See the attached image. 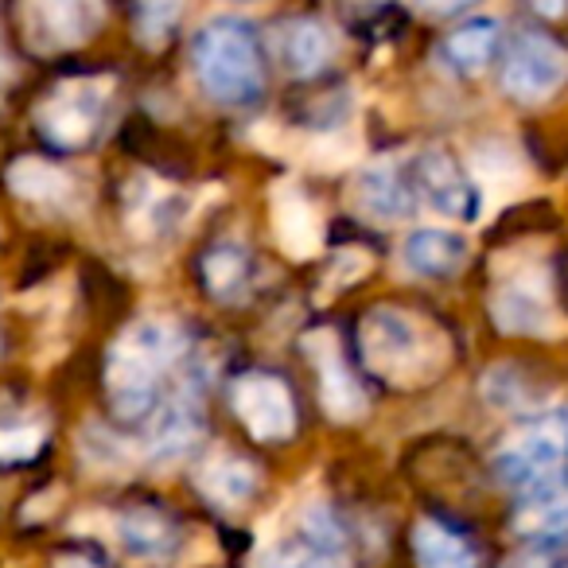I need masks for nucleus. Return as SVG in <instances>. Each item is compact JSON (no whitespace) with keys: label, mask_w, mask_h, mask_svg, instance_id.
Returning a JSON list of instances; mask_svg holds the SVG:
<instances>
[{"label":"nucleus","mask_w":568,"mask_h":568,"mask_svg":"<svg viewBox=\"0 0 568 568\" xmlns=\"http://www.w3.org/2000/svg\"><path fill=\"white\" fill-rule=\"evenodd\" d=\"M448 339L440 327L405 308H374L363 320V358L389 386H425L448 366Z\"/></svg>","instance_id":"1"},{"label":"nucleus","mask_w":568,"mask_h":568,"mask_svg":"<svg viewBox=\"0 0 568 568\" xmlns=\"http://www.w3.org/2000/svg\"><path fill=\"white\" fill-rule=\"evenodd\" d=\"M183 351V335L164 320H136L121 332L105 366L113 409L125 420H141L156 405V382L164 366H172Z\"/></svg>","instance_id":"2"},{"label":"nucleus","mask_w":568,"mask_h":568,"mask_svg":"<svg viewBox=\"0 0 568 568\" xmlns=\"http://www.w3.org/2000/svg\"><path fill=\"white\" fill-rule=\"evenodd\" d=\"M199 87L222 105H245L265 87V67L250 24L242 20H211L195 36Z\"/></svg>","instance_id":"3"},{"label":"nucleus","mask_w":568,"mask_h":568,"mask_svg":"<svg viewBox=\"0 0 568 568\" xmlns=\"http://www.w3.org/2000/svg\"><path fill=\"white\" fill-rule=\"evenodd\" d=\"M495 467L503 483L518 487L521 495L568 471V409H549L521 425L498 448Z\"/></svg>","instance_id":"4"},{"label":"nucleus","mask_w":568,"mask_h":568,"mask_svg":"<svg viewBox=\"0 0 568 568\" xmlns=\"http://www.w3.org/2000/svg\"><path fill=\"white\" fill-rule=\"evenodd\" d=\"M110 79H71L51 90L48 102L36 110L43 136L59 149H82L94 141L102 125L105 102H110Z\"/></svg>","instance_id":"5"},{"label":"nucleus","mask_w":568,"mask_h":568,"mask_svg":"<svg viewBox=\"0 0 568 568\" xmlns=\"http://www.w3.org/2000/svg\"><path fill=\"white\" fill-rule=\"evenodd\" d=\"M102 0H20V28L40 55L87 43L102 28Z\"/></svg>","instance_id":"6"},{"label":"nucleus","mask_w":568,"mask_h":568,"mask_svg":"<svg viewBox=\"0 0 568 568\" xmlns=\"http://www.w3.org/2000/svg\"><path fill=\"white\" fill-rule=\"evenodd\" d=\"M568 82V48L549 36H518L503 63V87L518 102H549Z\"/></svg>","instance_id":"7"},{"label":"nucleus","mask_w":568,"mask_h":568,"mask_svg":"<svg viewBox=\"0 0 568 568\" xmlns=\"http://www.w3.org/2000/svg\"><path fill=\"white\" fill-rule=\"evenodd\" d=\"M234 413L257 440H288L296 428L293 394L273 374H245V378H237Z\"/></svg>","instance_id":"8"},{"label":"nucleus","mask_w":568,"mask_h":568,"mask_svg":"<svg viewBox=\"0 0 568 568\" xmlns=\"http://www.w3.org/2000/svg\"><path fill=\"white\" fill-rule=\"evenodd\" d=\"M413 191L448 219H479L483 211L479 183L467 180L456 160L440 149H428L413 160Z\"/></svg>","instance_id":"9"},{"label":"nucleus","mask_w":568,"mask_h":568,"mask_svg":"<svg viewBox=\"0 0 568 568\" xmlns=\"http://www.w3.org/2000/svg\"><path fill=\"white\" fill-rule=\"evenodd\" d=\"M273 234L276 245L293 261L316 257L320 245H324V219H320L316 203L293 180L273 187Z\"/></svg>","instance_id":"10"},{"label":"nucleus","mask_w":568,"mask_h":568,"mask_svg":"<svg viewBox=\"0 0 568 568\" xmlns=\"http://www.w3.org/2000/svg\"><path fill=\"white\" fill-rule=\"evenodd\" d=\"M490 316L503 332L518 335H549L557 332V308H552L549 293H545L541 281H529V276H506L498 284L495 301H490Z\"/></svg>","instance_id":"11"},{"label":"nucleus","mask_w":568,"mask_h":568,"mask_svg":"<svg viewBox=\"0 0 568 568\" xmlns=\"http://www.w3.org/2000/svg\"><path fill=\"white\" fill-rule=\"evenodd\" d=\"M304 351L316 363L320 371V397H324V409L335 420H358L366 413V394L355 382V374L347 371L339 355V343L332 339V332H312L304 339Z\"/></svg>","instance_id":"12"},{"label":"nucleus","mask_w":568,"mask_h":568,"mask_svg":"<svg viewBox=\"0 0 568 568\" xmlns=\"http://www.w3.org/2000/svg\"><path fill=\"white\" fill-rule=\"evenodd\" d=\"M351 203H355L358 214L374 222H397L413 214V183L402 180L389 160L382 164H371L358 172V180L351 183Z\"/></svg>","instance_id":"13"},{"label":"nucleus","mask_w":568,"mask_h":568,"mask_svg":"<svg viewBox=\"0 0 568 568\" xmlns=\"http://www.w3.org/2000/svg\"><path fill=\"white\" fill-rule=\"evenodd\" d=\"M467 237L448 226H420L405 237L402 261L417 276H456L467 265Z\"/></svg>","instance_id":"14"},{"label":"nucleus","mask_w":568,"mask_h":568,"mask_svg":"<svg viewBox=\"0 0 568 568\" xmlns=\"http://www.w3.org/2000/svg\"><path fill=\"white\" fill-rule=\"evenodd\" d=\"M273 51L281 59V67L296 79L320 74L332 59V32L320 20H288L276 28Z\"/></svg>","instance_id":"15"},{"label":"nucleus","mask_w":568,"mask_h":568,"mask_svg":"<svg viewBox=\"0 0 568 568\" xmlns=\"http://www.w3.org/2000/svg\"><path fill=\"white\" fill-rule=\"evenodd\" d=\"M498 40H503V24H498L495 17H475V20H467V24H459L456 32L440 43V59L448 71L471 79V74L487 71V63L498 51Z\"/></svg>","instance_id":"16"},{"label":"nucleus","mask_w":568,"mask_h":568,"mask_svg":"<svg viewBox=\"0 0 568 568\" xmlns=\"http://www.w3.org/2000/svg\"><path fill=\"white\" fill-rule=\"evenodd\" d=\"M518 529L521 534H541V537L568 534V471L521 495Z\"/></svg>","instance_id":"17"},{"label":"nucleus","mask_w":568,"mask_h":568,"mask_svg":"<svg viewBox=\"0 0 568 568\" xmlns=\"http://www.w3.org/2000/svg\"><path fill=\"white\" fill-rule=\"evenodd\" d=\"M199 487L211 503L226 506V510H237L253 498L257 490V471H253L245 459L237 456H214L211 464L199 471Z\"/></svg>","instance_id":"18"},{"label":"nucleus","mask_w":568,"mask_h":568,"mask_svg":"<svg viewBox=\"0 0 568 568\" xmlns=\"http://www.w3.org/2000/svg\"><path fill=\"white\" fill-rule=\"evenodd\" d=\"M9 187L17 191L20 199H28V203L59 206V203L71 199L74 183L63 168L48 164V160L28 156V160H17V164L9 168Z\"/></svg>","instance_id":"19"},{"label":"nucleus","mask_w":568,"mask_h":568,"mask_svg":"<svg viewBox=\"0 0 568 568\" xmlns=\"http://www.w3.org/2000/svg\"><path fill=\"white\" fill-rule=\"evenodd\" d=\"M413 552L420 568H475V549L444 521L425 518L413 529Z\"/></svg>","instance_id":"20"},{"label":"nucleus","mask_w":568,"mask_h":568,"mask_svg":"<svg viewBox=\"0 0 568 568\" xmlns=\"http://www.w3.org/2000/svg\"><path fill=\"white\" fill-rule=\"evenodd\" d=\"M199 428H203V420H199V405L191 402V397L168 402L164 409L156 413V425H152V456L172 459V456H180V452H187L191 444H195Z\"/></svg>","instance_id":"21"},{"label":"nucleus","mask_w":568,"mask_h":568,"mask_svg":"<svg viewBox=\"0 0 568 568\" xmlns=\"http://www.w3.org/2000/svg\"><path fill=\"white\" fill-rule=\"evenodd\" d=\"M118 537L125 545V552L141 560H164L175 549V529L168 518L152 510H133L118 521Z\"/></svg>","instance_id":"22"},{"label":"nucleus","mask_w":568,"mask_h":568,"mask_svg":"<svg viewBox=\"0 0 568 568\" xmlns=\"http://www.w3.org/2000/svg\"><path fill=\"white\" fill-rule=\"evenodd\" d=\"M206 284H211L214 296L234 301L245 288V253L234 250V245H219V250L206 257Z\"/></svg>","instance_id":"23"},{"label":"nucleus","mask_w":568,"mask_h":568,"mask_svg":"<svg viewBox=\"0 0 568 568\" xmlns=\"http://www.w3.org/2000/svg\"><path fill=\"white\" fill-rule=\"evenodd\" d=\"M183 17V0H136V36L152 48L172 36V28Z\"/></svg>","instance_id":"24"},{"label":"nucleus","mask_w":568,"mask_h":568,"mask_svg":"<svg viewBox=\"0 0 568 568\" xmlns=\"http://www.w3.org/2000/svg\"><path fill=\"white\" fill-rule=\"evenodd\" d=\"M265 568H335V552L332 549H320L316 541L281 545V549L268 552Z\"/></svg>","instance_id":"25"},{"label":"nucleus","mask_w":568,"mask_h":568,"mask_svg":"<svg viewBox=\"0 0 568 568\" xmlns=\"http://www.w3.org/2000/svg\"><path fill=\"white\" fill-rule=\"evenodd\" d=\"M43 444L40 425H9L0 428V464H20V459H32Z\"/></svg>","instance_id":"26"},{"label":"nucleus","mask_w":568,"mask_h":568,"mask_svg":"<svg viewBox=\"0 0 568 568\" xmlns=\"http://www.w3.org/2000/svg\"><path fill=\"white\" fill-rule=\"evenodd\" d=\"M417 9H425V12H436V17H444V12H459V9H467V4H475V0H413Z\"/></svg>","instance_id":"27"},{"label":"nucleus","mask_w":568,"mask_h":568,"mask_svg":"<svg viewBox=\"0 0 568 568\" xmlns=\"http://www.w3.org/2000/svg\"><path fill=\"white\" fill-rule=\"evenodd\" d=\"M55 568H102V565H94L90 557H79V552H67V557L55 560Z\"/></svg>","instance_id":"28"},{"label":"nucleus","mask_w":568,"mask_h":568,"mask_svg":"<svg viewBox=\"0 0 568 568\" xmlns=\"http://www.w3.org/2000/svg\"><path fill=\"white\" fill-rule=\"evenodd\" d=\"M534 4L545 12V17H557V12L565 9V0H534Z\"/></svg>","instance_id":"29"}]
</instances>
